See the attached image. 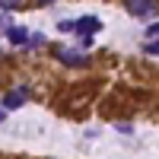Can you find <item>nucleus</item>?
Instances as JSON below:
<instances>
[{
    "label": "nucleus",
    "instance_id": "nucleus-1",
    "mask_svg": "<svg viewBox=\"0 0 159 159\" xmlns=\"http://www.w3.org/2000/svg\"><path fill=\"white\" fill-rule=\"evenodd\" d=\"M57 29H61V32H67V35H80V38H89V35H96V32L102 29V19H99V16L61 19V22H57Z\"/></svg>",
    "mask_w": 159,
    "mask_h": 159
},
{
    "label": "nucleus",
    "instance_id": "nucleus-2",
    "mask_svg": "<svg viewBox=\"0 0 159 159\" xmlns=\"http://www.w3.org/2000/svg\"><path fill=\"white\" fill-rule=\"evenodd\" d=\"M51 54H54V61H61L64 67H89V57L83 54V51H76V48H61V45H54V48H51Z\"/></svg>",
    "mask_w": 159,
    "mask_h": 159
},
{
    "label": "nucleus",
    "instance_id": "nucleus-3",
    "mask_svg": "<svg viewBox=\"0 0 159 159\" xmlns=\"http://www.w3.org/2000/svg\"><path fill=\"white\" fill-rule=\"evenodd\" d=\"M124 10L137 19H153L159 13V0H124Z\"/></svg>",
    "mask_w": 159,
    "mask_h": 159
},
{
    "label": "nucleus",
    "instance_id": "nucleus-4",
    "mask_svg": "<svg viewBox=\"0 0 159 159\" xmlns=\"http://www.w3.org/2000/svg\"><path fill=\"white\" fill-rule=\"evenodd\" d=\"M7 38H10V45H29V29L25 25H7Z\"/></svg>",
    "mask_w": 159,
    "mask_h": 159
},
{
    "label": "nucleus",
    "instance_id": "nucleus-5",
    "mask_svg": "<svg viewBox=\"0 0 159 159\" xmlns=\"http://www.w3.org/2000/svg\"><path fill=\"white\" fill-rule=\"evenodd\" d=\"M25 96H29L25 89H13V92H7V99H3L7 111H13V108H19V105H25Z\"/></svg>",
    "mask_w": 159,
    "mask_h": 159
},
{
    "label": "nucleus",
    "instance_id": "nucleus-6",
    "mask_svg": "<svg viewBox=\"0 0 159 159\" xmlns=\"http://www.w3.org/2000/svg\"><path fill=\"white\" fill-rule=\"evenodd\" d=\"M143 35H147V42H159V22H150Z\"/></svg>",
    "mask_w": 159,
    "mask_h": 159
},
{
    "label": "nucleus",
    "instance_id": "nucleus-7",
    "mask_svg": "<svg viewBox=\"0 0 159 159\" xmlns=\"http://www.w3.org/2000/svg\"><path fill=\"white\" fill-rule=\"evenodd\" d=\"M25 3V0H0V13H3V10H19Z\"/></svg>",
    "mask_w": 159,
    "mask_h": 159
},
{
    "label": "nucleus",
    "instance_id": "nucleus-8",
    "mask_svg": "<svg viewBox=\"0 0 159 159\" xmlns=\"http://www.w3.org/2000/svg\"><path fill=\"white\" fill-rule=\"evenodd\" d=\"M147 54H159V42H147Z\"/></svg>",
    "mask_w": 159,
    "mask_h": 159
},
{
    "label": "nucleus",
    "instance_id": "nucleus-9",
    "mask_svg": "<svg viewBox=\"0 0 159 159\" xmlns=\"http://www.w3.org/2000/svg\"><path fill=\"white\" fill-rule=\"evenodd\" d=\"M115 130H118V134H130L134 127H130V124H115Z\"/></svg>",
    "mask_w": 159,
    "mask_h": 159
},
{
    "label": "nucleus",
    "instance_id": "nucleus-10",
    "mask_svg": "<svg viewBox=\"0 0 159 159\" xmlns=\"http://www.w3.org/2000/svg\"><path fill=\"white\" fill-rule=\"evenodd\" d=\"M7 121V108H0V124H3Z\"/></svg>",
    "mask_w": 159,
    "mask_h": 159
},
{
    "label": "nucleus",
    "instance_id": "nucleus-11",
    "mask_svg": "<svg viewBox=\"0 0 159 159\" xmlns=\"http://www.w3.org/2000/svg\"><path fill=\"white\" fill-rule=\"evenodd\" d=\"M35 3H42V7H48V3H54V0H35Z\"/></svg>",
    "mask_w": 159,
    "mask_h": 159
},
{
    "label": "nucleus",
    "instance_id": "nucleus-12",
    "mask_svg": "<svg viewBox=\"0 0 159 159\" xmlns=\"http://www.w3.org/2000/svg\"><path fill=\"white\" fill-rule=\"evenodd\" d=\"M3 22H7V16H3V13H0V29H3Z\"/></svg>",
    "mask_w": 159,
    "mask_h": 159
}]
</instances>
